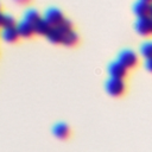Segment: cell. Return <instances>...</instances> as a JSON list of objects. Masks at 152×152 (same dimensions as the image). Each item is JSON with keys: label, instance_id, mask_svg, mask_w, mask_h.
I'll use <instances>...</instances> for the list:
<instances>
[{"label": "cell", "instance_id": "obj_1", "mask_svg": "<svg viewBox=\"0 0 152 152\" xmlns=\"http://www.w3.org/2000/svg\"><path fill=\"white\" fill-rule=\"evenodd\" d=\"M72 30V24L70 20L65 19L63 23H61L57 26H53L50 31V33L46 36L48 40L52 44H62L63 38L65 37V34L68 32H70Z\"/></svg>", "mask_w": 152, "mask_h": 152}, {"label": "cell", "instance_id": "obj_2", "mask_svg": "<svg viewBox=\"0 0 152 152\" xmlns=\"http://www.w3.org/2000/svg\"><path fill=\"white\" fill-rule=\"evenodd\" d=\"M118 61L122 65H125L127 69H133V68H135L138 65L139 57H138V55L133 50L125 49V50L120 51V53L118 56Z\"/></svg>", "mask_w": 152, "mask_h": 152}, {"label": "cell", "instance_id": "obj_3", "mask_svg": "<svg viewBox=\"0 0 152 152\" xmlns=\"http://www.w3.org/2000/svg\"><path fill=\"white\" fill-rule=\"evenodd\" d=\"M106 91L112 96H121L126 90V84L121 78L110 77L104 84Z\"/></svg>", "mask_w": 152, "mask_h": 152}, {"label": "cell", "instance_id": "obj_4", "mask_svg": "<svg viewBox=\"0 0 152 152\" xmlns=\"http://www.w3.org/2000/svg\"><path fill=\"white\" fill-rule=\"evenodd\" d=\"M134 28L141 36H150L152 33V17H138L134 24Z\"/></svg>", "mask_w": 152, "mask_h": 152}, {"label": "cell", "instance_id": "obj_5", "mask_svg": "<svg viewBox=\"0 0 152 152\" xmlns=\"http://www.w3.org/2000/svg\"><path fill=\"white\" fill-rule=\"evenodd\" d=\"M43 18H44L52 27L59 25L61 23H63V21L65 20V18H64L62 11L58 10V8H55V7H51V8L45 10Z\"/></svg>", "mask_w": 152, "mask_h": 152}, {"label": "cell", "instance_id": "obj_6", "mask_svg": "<svg viewBox=\"0 0 152 152\" xmlns=\"http://www.w3.org/2000/svg\"><path fill=\"white\" fill-rule=\"evenodd\" d=\"M127 70L128 69L125 65H122L119 61L112 62L108 65V74L113 78H121V80H124L126 77V75H127Z\"/></svg>", "mask_w": 152, "mask_h": 152}, {"label": "cell", "instance_id": "obj_7", "mask_svg": "<svg viewBox=\"0 0 152 152\" xmlns=\"http://www.w3.org/2000/svg\"><path fill=\"white\" fill-rule=\"evenodd\" d=\"M17 30H18V32H19L21 38H31L36 33L34 25L28 23V21H26L25 19H21L17 24Z\"/></svg>", "mask_w": 152, "mask_h": 152}, {"label": "cell", "instance_id": "obj_8", "mask_svg": "<svg viewBox=\"0 0 152 152\" xmlns=\"http://www.w3.org/2000/svg\"><path fill=\"white\" fill-rule=\"evenodd\" d=\"M1 37L7 43H14V42H17L19 39L20 34H19V32L17 30V26H15V27H6V28H2Z\"/></svg>", "mask_w": 152, "mask_h": 152}, {"label": "cell", "instance_id": "obj_9", "mask_svg": "<svg viewBox=\"0 0 152 152\" xmlns=\"http://www.w3.org/2000/svg\"><path fill=\"white\" fill-rule=\"evenodd\" d=\"M150 7L151 5L147 2H144L141 0H138L134 2L133 5V12L135 15L138 17H145V15H150Z\"/></svg>", "mask_w": 152, "mask_h": 152}, {"label": "cell", "instance_id": "obj_10", "mask_svg": "<svg viewBox=\"0 0 152 152\" xmlns=\"http://www.w3.org/2000/svg\"><path fill=\"white\" fill-rule=\"evenodd\" d=\"M52 133L55 137H57L59 139H66L70 134V129H69L68 125H65L63 122H58L52 127Z\"/></svg>", "mask_w": 152, "mask_h": 152}, {"label": "cell", "instance_id": "obj_11", "mask_svg": "<svg viewBox=\"0 0 152 152\" xmlns=\"http://www.w3.org/2000/svg\"><path fill=\"white\" fill-rule=\"evenodd\" d=\"M52 26L42 17V19L34 25V30H36V33L37 34H40V36H48L51 31Z\"/></svg>", "mask_w": 152, "mask_h": 152}, {"label": "cell", "instance_id": "obj_12", "mask_svg": "<svg viewBox=\"0 0 152 152\" xmlns=\"http://www.w3.org/2000/svg\"><path fill=\"white\" fill-rule=\"evenodd\" d=\"M23 19H25L26 21H28V23L36 25V24L42 19V17L39 15L38 11H36L34 8H28V10H26V11L24 12Z\"/></svg>", "mask_w": 152, "mask_h": 152}, {"label": "cell", "instance_id": "obj_13", "mask_svg": "<svg viewBox=\"0 0 152 152\" xmlns=\"http://www.w3.org/2000/svg\"><path fill=\"white\" fill-rule=\"evenodd\" d=\"M77 43H78V34L74 30H71L70 32H68L65 34V37L63 38V42H62V44L64 46H74Z\"/></svg>", "mask_w": 152, "mask_h": 152}, {"label": "cell", "instance_id": "obj_14", "mask_svg": "<svg viewBox=\"0 0 152 152\" xmlns=\"http://www.w3.org/2000/svg\"><path fill=\"white\" fill-rule=\"evenodd\" d=\"M17 24L18 23L15 21L14 17L12 14L2 13V17H1V26H2V28H6V27H15Z\"/></svg>", "mask_w": 152, "mask_h": 152}, {"label": "cell", "instance_id": "obj_15", "mask_svg": "<svg viewBox=\"0 0 152 152\" xmlns=\"http://www.w3.org/2000/svg\"><path fill=\"white\" fill-rule=\"evenodd\" d=\"M140 53L144 58H152V42H145L140 46Z\"/></svg>", "mask_w": 152, "mask_h": 152}, {"label": "cell", "instance_id": "obj_16", "mask_svg": "<svg viewBox=\"0 0 152 152\" xmlns=\"http://www.w3.org/2000/svg\"><path fill=\"white\" fill-rule=\"evenodd\" d=\"M145 68H146V70H148L150 72H152V58L146 59V62H145Z\"/></svg>", "mask_w": 152, "mask_h": 152}, {"label": "cell", "instance_id": "obj_17", "mask_svg": "<svg viewBox=\"0 0 152 152\" xmlns=\"http://www.w3.org/2000/svg\"><path fill=\"white\" fill-rule=\"evenodd\" d=\"M15 2H18V4H27V2H30L31 0H14Z\"/></svg>", "mask_w": 152, "mask_h": 152}, {"label": "cell", "instance_id": "obj_18", "mask_svg": "<svg viewBox=\"0 0 152 152\" xmlns=\"http://www.w3.org/2000/svg\"><path fill=\"white\" fill-rule=\"evenodd\" d=\"M141 1H144V2H147V4H152V0H141Z\"/></svg>", "mask_w": 152, "mask_h": 152}, {"label": "cell", "instance_id": "obj_19", "mask_svg": "<svg viewBox=\"0 0 152 152\" xmlns=\"http://www.w3.org/2000/svg\"><path fill=\"white\" fill-rule=\"evenodd\" d=\"M150 17H152V4H151V7H150Z\"/></svg>", "mask_w": 152, "mask_h": 152}]
</instances>
